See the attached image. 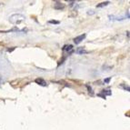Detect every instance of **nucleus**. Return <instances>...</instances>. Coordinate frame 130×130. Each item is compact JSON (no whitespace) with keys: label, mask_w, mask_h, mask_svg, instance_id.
Segmentation results:
<instances>
[{"label":"nucleus","mask_w":130,"mask_h":130,"mask_svg":"<svg viewBox=\"0 0 130 130\" xmlns=\"http://www.w3.org/2000/svg\"><path fill=\"white\" fill-rule=\"evenodd\" d=\"M54 8L56 9V10H61V9L65 8V4L61 2H56L54 4Z\"/></svg>","instance_id":"20e7f679"},{"label":"nucleus","mask_w":130,"mask_h":130,"mask_svg":"<svg viewBox=\"0 0 130 130\" xmlns=\"http://www.w3.org/2000/svg\"><path fill=\"white\" fill-rule=\"evenodd\" d=\"M26 19V17L21 14H14V15H10L9 18V22L13 25H19L22 22H24Z\"/></svg>","instance_id":"f257e3e1"},{"label":"nucleus","mask_w":130,"mask_h":130,"mask_svg":"<svg viewBox=\"0 0 130 130\" xmlns=\"http://www.w3.org/2000/svg\"><path fill=\"white\" fill-rule=\"evenodd\" d=\"M49 24H56V25H58L59 24V21H56V20H50L49 22H48Z\"/></svg>","instance_id":"1a4fd4ad"},{"label":"nucleus","mask_w":130,"mask_h":130,"mask_svg":"<svg viewBox=\"0 0 130 130\" xmlns=\"http://www.w3.org/2000/svg\"><path fill=\"white\" fill-rule=\"evenodd\" d=\"M86 34H83V35H80V36H78V37H75L74 38V42H75V44H76V45H78V44H80L81 42L84 40L85 38H86Z\"/></svg>","instance_id":"7ed1b4c3"},{"label":"nucleus","mask_w":130,"mask_h":130,"mask_svg":"<svg viewBox=\"0 0 130 130\" xmlns=\"http://www.w3.org/2000/svg\"><path fill=\"white\" fill-rule=\"evenodd\" d=\"M62 50H63L64 52H67V55L69 56V55H71L72 53L74 52V47H73L72 45H66V46H63Z\"/></svg>","instance_id":"f03ea898"},{"label":"nucleus","mask_w":130,"mask_h":130,"mask_svg":"<svg viewBox=\"0 0 130 130\" xmlns=\"http://www.w3.org/2000/svg\"><path fill=\"white\" fill-rule=\"evenodd\" d=\"M109 1H106V2H102V3H100V4H98V6H96V7L98 8H101V7H106L107 5H109Z\"/></svg>","instance_id":"6e6552de"},{"label":"nucleus","mask_w":130,"mask_h":130,"mask_svg":"<svg viewBox=\"0 0 130 130\" xmlns=\"http://www.w3.org/2000/svg\"><path fill=\"white\" fill-rule=\"evenodd\" d=\"M111 91L110 90H102V92L100 94H98V96H101L102 98H106V95H111Z\"/></svg>","instance_id":"39448f33"},{"label":"nucleus","mask_w":130,"mask_h":130,"mask_svg":"<svg viewBox=\"0 0 130 130\" xmlns=\"http://www.w3.org/2000/svg\"><path fill=\"white\" fill-rule=\"evenodd\" d=\"M35 82L37 85H39V86H42V87H46L47 86V83L44 80V79H42V78H37L35 80Z\"/></svg>","instance_id":"423d86ee"},{"label":"nucleus","mask_w":130,"mask_h":130,"mask_svg":"<svg viewBox=\"0 0 130 130\" xmlns=\"http://www.w3.org/2000/svg\"><path fill=\"white\" fill-rule=\"evenodd\" d=\"M76 53L78 55H84V54H87V50L85 49V47H78L76 50Z\"/></svg>","instance_id":"0eeeda50"},{"label":"nucleus","mask_w":130,"mask_h":130,"mask_svg":"<svg viewBox=\"0 0 130 130\" xmlns=\"http://www.w3.org/2000/svg\"><path fill=\"white\" fill-rule=\"evenodd\" d=\"M109 80H110V78H107V79H106V80H105V83H108Z\"/></svg>","instance_id":"9d476101"}]
</instances>
